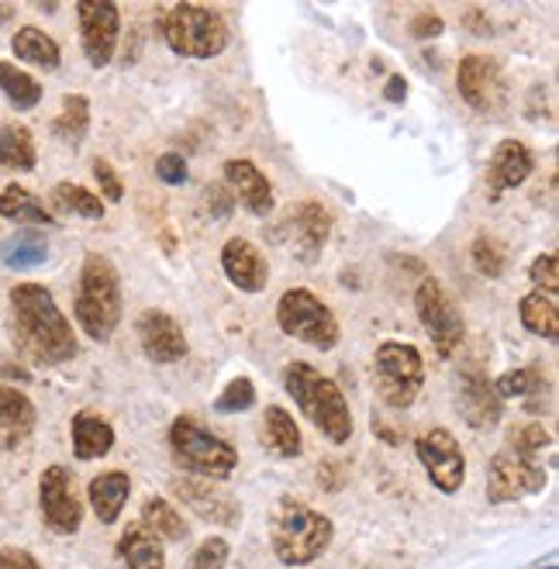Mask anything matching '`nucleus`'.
<instances>
[{
	"label": "nucleus",
	"instance_id": "1",
	"mask_svg": "<svg viewBox=\"0 0 559 569\" xmlns=\"http://www.w3.org/2000/svg\"><path fill=\"white\" fill-rule=\"evenodd\" d=\"M11 328L21 356L39 366H62L77 356V335L67 314L42 283H18L11 287Z\"/></svg>",
	"mask_w": 559,
	"mask_h": 569
},
{
	"label": "nucleus",
	"instance_id": "2",
	"mask_svg": "<svg viewBox=\"0 0 559 569\" xmlns=\"http://www.w3.org/2000/svg\"><path fill=\"white\" fill-rule=\"evenodd\" d=\"M284 390L294 397L301 415L315 425L328 441L346 446V441L353 438L349 404H346V397H342V390L335 387V379H328L325 373H318L307 363H291L284 369Z\"/></svg>",
	"mask_w": 559,
	"mask_h": 569
},
{
	"label": "nucleus",
	"instance_id": "3",
	"mask_svg": "<svg viewBox=\"0 0 559 569\" xmlns=\"http://www.w3.org/2000/svg\"><path fill=\"white\" fill-rule=\"evenodd\" d=\"M77 325L93 342H108L121 325V273L108 256H87L77 287Z\"/></svg>",
	"mask_w": 559,
	"mask_h": 569
},
{
	"label": "nucleus",
	"instance_id": "4",
	"mask_svg": "<svg viewBox=\"0 0 559 569\" xmlns=\"http://www.w3.org/2000/svg\"><path fill=\"white\" fill-rule=\"evenodd\" d=\"M170 453L180 469L194 473L201 480H228L238 466L235 446H228L225 438L207 431L191 415H183L170 425Z\"/></svg>",
	"mask_w": 559,
	"mask_h": 569
},
{
	"label": "nucleus",
	"instance_id": "5",
	"mask_svg": "<svg viewBox=\"0 0 559 569\" xmlns=\"http://www.w3.org/2000/svg\"><path fill=\"white\" fill-rule=\"evenodd\" d=\"M332 535L335 528L325 515L287 500L273 518L270 546H273V556L284 566H307L332 546Z\"/></svg>",
	"mask_w": 559,
	"mask_h": 569
},
{
	"label": "nucleus",
	"instance_id": "6",
	"mask_svg": "<svg viewBox=\"0 0 559 569\" xmlns=\"http://www.w3.org/2000/svg\"><path fill=\"white\" fill-rule=\"evenodd\" d=\"M163 39L176 55L186 59H214L228 45V24L225 18L201 8V4H176L166 11L163 21Z\"/></svg>",
	"mask_w": 559,
	"mask_h": 569
},
{
	"label": "nucleus",
	"instance_id": "7",
	"mask_svg": "<svg viewBox=\"0 0 559 569\" xmlns=\"http://www.w3.org/2000/svg\"><path fill=\"white\" fill-rule=\"evenodd\" d=\"M373 379L387 407L408 410L425 384V359L408 342H384L373 356Z\"/></svg>",
	"mask_w": 559,
	"mask_h": 569
},
{
	"label": "nucleus",
	"instance_id": "8",
	"mask_svg": "<svg viewBox=\"0 0 559 569\" xmlns=\"http://www.w3.org/2000/svg\"><path fill=\"white\" fill-rule=\"evenodd\" d=\"M276 325L284 328L291 338L311 345V349H322V353L335 349L338 338H342L332 307L322 297L304 291V287H294V291H287L284 297H280Z\"/></svg>",
	"mask_w": 559,
	"mask_h": 569
},
{
	"label": "nucleus",
	"instance_id": "9",
	"mask_svg": "<svg viewBox=\"0 0 559 569\" xmlns=\"http://www.w3.org/2000/svg\"><path fill=\"white\" fill-rule=\"evenodd\" d=\"M415 311H418V322L421 328L428 332L435 353H439L443 359H449L459 342L466 335V325H463V314L459 307L453 304V297L446 294V287L439 280H421V287L415 294Z\"/></svg>",
	"mask_w": 559,
	"mask_h": 569
},
{
	"label": "nucleus",
	"instance_id": "10",
	"mask_svg": "<svg viewBox=\"0 0 559 569\" xmlns=\"http://www.w3.org/2000/svg\"><path fill=\"white\" fill-rule=\"evenodd\" d=\"M39 508L45 525L55 535H77L83 525V500L77 490V477L67 466H49L39 480Z\"/></svg>",
	"mask_w": 559,
	"mask_h": 569
},
{
	"label": "nucleus",
	"instance_id": "11",
	"mask_svg": "<svg viewBox=\"0 0 559 569\" xmlns=\"http://www.w3.org/2000/svg\"><path fill=\"white\" fill-rule=\"evenodd\" d=\"M456 83H459L463 101L480 114H497L508 104V80L490 55H480V52L466 55L459 62Z\"/></svg>",
	"mask_w": 559,
	"mask_h": 569
},
{
	"label": "nucleus",
	"instance_id": "12",
	"mask_svg": "<svg viewBox=\"0 0 559 569\" xmlns=\"http://www.w3.org/2000/svg\"><path fill=\"white\" fill-rule=\"evenodd\" d=\"M542 487H546V469L539 466V459L505 449L487 466V497L494 504H511L525 494H539Z\"/></svg>",
	"mask_w": 559,
	"mask_h": 569
},
{
	"label": "nucleus",
	"instance_id": "13",
	"mask_svg": "<svg viewBox=\"0 0 559 569\" xmlns=\"http://www.w3.org/2000/svg\"><path fill=\"white\" fill-rule=\"evenodd\" d=\"M80 14V45L83 55L93 70L111 67L114 49H118V35H121V18L111 0H80L77 4Z\"/></svg>",
	"mask_w": 559,
	"mask_h": 569
},
{
	"label": "nucleus",
	"instance_id": "14",
	"mask_svg": "<svg viewBox=\"0 0 559 569\" xmlns=\"http://www.w3.org/2000/svg\"><path fill=\"white\" fill-rule=\"evenodd\" d=\"M415 453L428 473V480L439 487L443 494H456L466 480V456L459 449V441L446 428H431L415 441Z\"/></svg>",
	"mask_w": 559,
	"mask_h": 569
},
{
	"label": "nucleus",
	"instance_id": "15",
	"mask_svg": "<svg viewBox=\"0 0 559 569\" xmlns=\"http://www.w3.org/2000/svg\"><path fill=\"white\" fill-rule=\"evenodd\" d=\"M135 335H139V345H142V353L152 359V363H180L186 356V335L180 328L176 318H170L166 311H142L139 314V322H135Z\"/></svg>",
	"mask_w": 559,
	"mask_h": 569
},
{
	"label": "nucleus",
	"instance_id": "16",
	"mask_svg": "<svg viewBox=\"0 0 559 569\" xmlns=\"http://www.w3.org/2000/svg\"><path fill=\"white\" fill-rule=\"evenodd\" d=\"M456 404H459L463 421L470 425V428H477V431L494 428L497 421H501V415H505V400L494 394V384L480 369H466L463 373Z\"/></svg>",
	"mask_w": 559,
	"mask_h": 569
},
{
	"label": "nucleus",
	"instance_id": "17",
	"mask_svg": "<svg viewBox=\"0 0 559 569\" xmlns=\"http://www.w3.org/2000/svg\"><path fill=\"white\" fill-rule=\"evenodd\" d=\"M173 494L180 504H186L197 518H204L211 525L235 528L242 521L238 500L225 490H214L211 480H173Z\"/></svg>",
	"mask_w": 559,
	"mask_h": 569
},
{
	"label": "nucleus",
	"instance_id": "18",
	"mask_svg": "<svg viewBox=\"0 0 559 569\" xmlns=\"http://www.w3.org/2000/svg\"><path fill=\"white\" fill-rule=\"evenodd\" d=\"M222 270L245 294H263L270 283V263L248 238H228L222 248Z\"/></svg>",
	"mask_w": 559,
	"mask_h": 569
},
{
	"label": "nucleus",
	"instance_id": "19",
	"mask_svg": "<svg viewBox=\"0 0 559 569\" xmlns=\"http://www.w3.org/2000/svg\"><path fill=\"white\" fill-rule=\"evenodd\" d=\"M536 170V155L525 142L518 139H505L501 145L494 149V160L487 166V190L490 197L497 201L505 194V190H515L528 180V173Z\"/></svg>",
	"mask_w": 559,
	"mask_h": 569
},
{
	"label": "nucleus",
	"instance_id": "20",
	"mask_svg": "<svg viewBox=\"0 0 559 569\" xmlns=\"http://www.w3.org/2000/svg\"><path fill=\"white\" fill-rule=\"evenodd\" d=\"M225 186L232 190V197L242 201L256 217L273 214V183L266 180V173L256 163L228 160L225 163Z\"/></svg>",
	"mask_w": 559,
	"mask_h": 569
},
{
	"label": "nucleus",
	"instance_id": "21",
	"mask_svg": "<svg viewBox=\"0 0 559 569\" xmlns=\"http://www.w3.org/2000/svg\"><path fill=\"white\" fill-rule=\"evenodd\" d=\"M35 404L18 387H0V449H21L35 431Z\"/></svg>",
	"mask_w": 559,
	"mask_h": 569
},
{
	"label": "nucleus",
	"instance_id": "22",
	"mask_svg": "<svg viewBox=\"0 0 559 569\" xmlns=\"http://www.w3.org/2000/svg\"><path fill=\"white\" fill-rule=\"evenodd\" d=\"M287 225L294 232V252L301 260L311 263L322 252V245L328 242V235H332V214L322 204L307 201L287 217Z\"/></svg>",
	"mask_w": 559,
	"mask_h": 569
},
{
	"label": "nucleus",
	"instance_id": "23",
	"mask_svg": "<svg viewBox=\"0 0 559 569\" xmlns=\"http://www.w3.org/2000/svg\"><path fill=\"white\" fill-rule=\"evenodd\" d=\"M129 494H132V480L129 473H101V477H93L90 487H87V497H90V508L93 515L101 518V525H114L124 511V504H129Z\"/></svg>",
	"mask_w": 559,
	"mask_h": 569
},
{
	"label": "nucleus",
	"instance_id": "24",
	"mask_svg": "<svg viewBox=\"0 0 559 569\" xmlns=\"http://www.w3.org/2000/svg\"><path fill=\"white\" fill-rule=\"evenodd\" d=\"M70 435H73V453L83 463L101 459L114 449V428L104 418L93 415V410H80V415H73Z\"/></svg>",
	"mask_w": 559,
	"mask_h": 569
},
{
	"label": "nucleus",
	"instance_id": "25",
	"mask_svg": "<svg viewBox=\"0 0 559 569\" xmlns=\"http://www.w3.org/2000/svg\"><path fill=\"white\" fill-rule=\"evenodd\" d=\"M118 559L124 569H166L163 542L142 525H129L118 542Z\"/></svg>",
	"mask_w": 559,
	"mask_h": 569
},
{
	"label": "nucleus",
	"instance_id": "26",
	"mask_svg": "<svg viewBox=\"0 0 559 569\" xmlns=\"http://www.w3.org/2000/svg\"><path fill=\"white\" fill-rule=\"evenodd\" d=\"M263 446L280 456V459H297L304 453V441H301V428L294 421V415H287L284 407H266V418H263Z\"/></svg>",
	"mask_w": 559,
	"mask_h": 569
},
{
	"label": "nucleus",
	"instance_id": "27",
	"mask_svg": "<svg viewBox=\"0 0 559 569\" xmlns=\"http://www.w3.org/2000/svg\"><path fill=\"white\" fill-rule=\"evenodd\" d=\"M39 163V149L28 129L21 124H0V170L31 173Z\"/></svg>",
	"mask_w": 559,
	"mask_h": 569
},
{
	"label": "nucleus",
	"instance_id": "28",
	"mask_svg": "<svg viewBox=\"0 0 559 569\" xmlns=\"http://www.w3.org/2000/svg\"><path fill=\"white\" fill-rule=\"evenodd\" d=\"M11 49L21 62H31V67H39V70H55L59 67V45L55 39H49L42 28L35 24H24L14 31V39H11Z\"/></svg>",
	"mask_w": 559,
	"mask_h": 569
},
{
	"label": "nucleus",
	"instance_id": "29",
	"mask_svg": "<svg viewBox=\"0 0 559 569\" xmlns=\"http://www.w3.org/2000/svg\"><path fill=\"white\" fill-rule=\"evenodd\" d=\"M145 531H152L160 542H183L186 535H191V528L183 525V518L170 508V500L163 497H149L142 504V521H139Z\"/></svg>",
	"mask_w": 559,
	"mask_h": 569
},
{
	"label": "nucleus",
	"instance_id": "30",
	"mask_svg": "<svg viewBox=\"0 0 559 569\" xmlns=\"http://www.w3.org/2000/svg\"><path fill=\"white\" fill-rule=\"evenodd\" d=\"M90 132V101L83 93H67L62 98V111L52 121V135L62 139L67 145H80Z\"/></svg>",
	"mask_w": 559,
	"mask_h": 569
},
{
	"label": "nucleus",
	"instance_id": "31",
	"mask_svg": "<svg viewBox=\"0 0 559 569\" xmlns=\"http://www.w3.org/2000/svg\"><path fill=\"white\" fill-rule=\"evenodd\" d=\"M518 314H521V325H525L528 332H532V335L556 342V332H559V307H556V297L532 291L528 297H521Z\"/></svg>",
	"mask_w": 559,
	"mask_h": 569
},
{
	"label": "nucleus",
	"instance_id": "32",
	"mask_svg": "<svg viewBox=\"0 0 559 569\" xmlns=\"http://www.w3.org/2000/svg\"><path fill=\"white\" fill-rule=\"evenodd\" d=\"M0 90H4V98L18 111H31L42 101V83H35V77H28L24 70H18L14 62H0Z\"/></svg>",
	"mask_w": 559,
	"mask_h": 569
},
{
	"label": "nucleus",
	"instance_id": "33",
	"mask_svg": "<svg viewBox=\"0 0 559 569\" xmlns=\"http://www.w3.org/2000/svg\"><path fill=\"white\" fill-rule=\"evenodd\" d=\"M0 217L31 221V225H52V214L45 211V204H39L35 194H28V190L18 183L0 190Z\"/></svg>",
	"mask_w": 559,
	"mask_h": 569
},
{
	"label": "nucleus",
	"instance_id": "34",
	"mask_svg": "<svg viewBox=\"0 0 559 569\" xmlns=\"http://www.w3.org/2000/svg\"><path fill=\"white\" fill-rule=\"evenodd\" d=\"M52 207L62 211V214L90 217V221L104 217V201L98 194H90L87 186H77V183H55L52 186Z\"/></svg>",
	"mask_w": 559,
	"mask_h": 569
},
{
	"label": "nucleus",
	"instance_id": "35",
	"mask_svg": "<svg viewBox=\"0 0 559 569\" xmlns=\"http://www.w3.org/2000/svg\"><path fill=\"white\" fill-rule=\"evenodd\" d=\"M0 260H4L11 270H35L49 260V245L31 232H18L14 238L4 242V248H0Z\"/></svg>",
	"mask_w": 559,
	"mask_h": 569
},
{
	"label": "nucleus",
	"instance_id": "36",
	"mask_svg": "<svg viewBox=\"0 0 559 569\" xmlns=\"http://www.w3.org/2000/svg\"><path fill=\"white\" fill-rule=\"evenodd\" d=\"M470 256H474L477 273L487 280H501L508 270V248L501 238H494V235H477L470 245Z\"/></svg>",
	"mask_w": 559,
	"mask_h": 569
},
{
	"label": "nucleus",
	"instance_id": "37",
	"mask_svg": "<svg viewBox=\"0 0 559 569\" xmlns=\"http://www.w3.org/2000/svg\"><path fill=\"white\" fill-rule=\"evenodd\" d=\"M539 387H546V384H542V376L536 369H511V373L494 379V394L501 397V400H508V397H528V394H536Z\"/></svg>",
	"mask_w": 559,
	"mask_h": 569
},
{
	"label": "nucleus",
	"instance_id": "38",
	"mask_svg": "<svg viewBox=\"0 0 559 569\" xmlns=\"http://www.w3.org/2000/svg\"><path fill=\"white\" fill-rule=\"evenodd\" d=\"M552 446V438L542 425H518L508 431V449L518 453V456H528V459H536L542 449Z\"/></svg>",
	"mask_w": 559,
	"mask_h": 569
},
{
	"label": "nucleus",
	"instance_id": "39",
	"mask_svg": "<svg viewBox=\"0 0 559 569\" xmlns=\"http://www.w3.org/2000/svg\"><path fill=\"white\" fill-rule=\"evenodd\" d=\"M256 404V387H253V379H232V384L225 387V394L214 400V410L217 415H238V410H248Z\"/></svg>",
	"mask_w": 559,
	"mask_h": 569
},
{
	"label": "nucleus",
	"instance_id": "40",
	"mask_svg": "<svg viewBox=\"0 0 559 569\" xmlns=\"http://www.w3.org/2000/svg\"><path fill=\"white\" fill-rule=\"evenodd\" d=\"M228 552H232V546L222 539V535H211V539H204L197 546V552L191 556L186 569H225L228 566Z\"/></svg>",
	"mask_w": 559,
	"mask_h": 569
},
{
	"label": "nucleus",
	"instance_id": "41",
	"mask_svg": "<svg viewBox=\"0 0 559 569\" xmlns=\"http://www.w3.org/2000/svg\"><path fill=\"white\" fill-rule=\"evenodd\" d=\"M528 280L536 283V291H539V294L556 297V291H559V266H556V256H552V252H542V256L532 260V266H528Z\"/></svg>",
	"mask_w": 559,
	"mask_h": 569
},
{
	"label": "nucleus",
	"instance_id": "42",
	"mask_svg": "<svg viewBox=\"0 0 559 569\" xmlns=\"http://www.w3.org/2000/svg\"><path fill=\"white\" fill-rule=\"evenodd\" d=\"M204 207L211 211L214 221H228L232 211H235V197H232V190L225 183H211L204 190Z\"/></svg>",
	"mask_w": 559,
	"mask_h": 569
},
{
	"label": "nucleus",
	"instance_id": "43",
	"mask_svg": "<svg viewBox=\"0 0 559 569\" xmlns=\"http://www.w3.org/2000/svg\"><path fill=\"white\" fill-rule=\"evenodd\" d=\"M155 176H160L166 186H183L186 180H191V170H186V160L176 152H166L155 160Z\"/></svg>",
	"mask_w": 559,
	"mask_h": 569
},
{
	"label": "nucleus",
	"instance_id": "44",
	"mask_svg": "<svg viewBox=\"0 0 559 569\" xmlns=\"http://www.w3.org/2000/svg\"><path fill=\"white\" fill-rule=\"evenodd\" d=\"M93 176H98L101 194H104L111 204H118V201L124 197V186H121V180H118V173H114V166H111L108 160H98V163H93Z\"/></svg>",
	"mask_w": 559,
	"mask_h": 569
},
{
	"label": "nucleus",
	"instance_id": "45",
	"mask_svg": "<svg viewBox=\"0 0 559 569\" xmlns=\"http://www.w3.org/2000/svg\"><path fill=\"white\" fill-rule=\"evenodd\" d=\"M0 569H42V566H39V559L31 556V552L4 546V549H0Z\"/></svg>",
	"mask_w": 559,
	"mask_h": 569
},
{
	"label": "nucleus",
	"instance_id": "46",
	"mask_svg": "<svg viewBox=\"0 0 559 569\" xmlns=\"http://www.w3.org/2000/svg\"><path fill=\"white\" fill-rule=\"evenodd\" d=\"M443 28H446V24H443L439 14H428V11H425V14H418V18L411 21V35H415V39H435V35H443Z\"/></svg>",
	"mask_w": 559,
	"mask_h": 569
},
{
	"label": "nucleus",
	"instance_id": "47",
	"mask_svg": "<svg viewBox=\"0 0 559 569\" xmlns=\"http://www.w3.org/2000/svg\"><path fill=\"white\" fill-rule=\"evenodd\" d=\"M384 98H387L390 104H404V98H408V83H404L400 77H390L387 87H384Z\"/></svg>",
	"mask_w": 559,
	"mask_h": 569
},
{
	"label": "nucleus",
	"instance_id": "48",
	"mask_svg": "<svg viewBox=\"0 0 559 569\" xmlns=\"http://www.w3.org/2000/svg\"><path fill=\"white\" fill-rule=\"evenodd\" d=\"M466 24H474V35H490V21L480 11H466Z\"/></svg>",
	"mask_w": 559,
	"mask_h": 569
},
{
	"label": "nucleus",
	"instance_id": "49",
	"mask_svg": "<svg viewBox=\"0 0 559 569\" xmlns=\"http://www.w3.org/2000/svg\"><path fill=\"white\" fill-rule=\"evenodd\" d=\"M0 376H14V379H28V373H24V369H18V366H0Z\"/></svg>",
	"mask_w": 559,
	"mask_h": 569
},
{
	"label": "nucleus",
	"instance_id": "50",
	"mask_svg": "<svg viewBox=\"0 0 559 569\" xmlns=\"http://www.w3.org/2000/svg\"><path fill=\"white\" fill-rule=\"evenodd\" d=\"M546 569H556V566H546Z\"/></svg>",
	"mask_w": 559,
	"mask_h": 569
}]
</instances>
